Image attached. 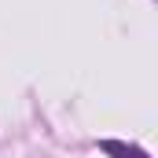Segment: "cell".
I'll return each instance as SVG.
<instances>
[{
  "label": "cell",
  "mask_w": 158,
  "mask_h": 158,
  "mask_svg": "<svg viewBox=\"0 0 158 158\" xmlns=\"http://www.w3.org/2000/svg\"><path fill=\"white\" fill-rule=\"evenodd\" d=\"M99 151H107V155H114V158H147V151H140L132 143H121V140H103Z\"/></svg>",
  "instance_id": "6da1fadb"
}]
</instances>
